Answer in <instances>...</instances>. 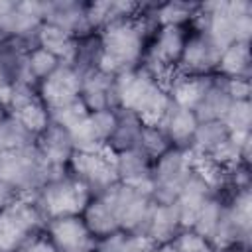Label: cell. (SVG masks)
Returning a JSON list of instances; mask_svg holds the SVG:
<instances>
[{"label": "cell", "instance_id": "obj_1", "mask_svg": "<svg viewBox=\"0 0 252 252\" xmlns=\"http://www.w3.org/2000/svg\"><path fill=\"white\" fill-rule=\"evenodd\" d=\"M116 106L134 112L146 126H159L171 98L167 89L146 69H130L114 75Z\"/></svg>", "mask_w": 252, "mask_h": 252}, {"label": "cell", "instance_id": "obj_2", "mask_svg": "<svg viewBox=\"0 0 252 252\" xmlns=\"http://www.w3.org/2000/svg\"><path fill=\"white\" fill-rule=\"evenodd\" d=\"M146 33H148L146 20L140 16L124 18L108 24L98 37L100 39L98 69L110 75L136 69L144 53Z\"/></svg>", "mask_w": 252, "mask_h": 252}, {"label": "cell", "instance_id": "obj_3", "mask_svg": "<svg viewBox=\"0 0 252 252\" xmlns=\"http://www.w3.org/2000/svg\"><path fill=\"white\" fill-rule=\"evenodd\" d=\"M59 177H63V173L53 171L45 163L35 144L0 154V181L22 197H32L45 183Z\"/></svg>", "mask_w": 252, "mask_h": 252}, {"label": "cell", "instance_id": "obj_4", "mask_svg": "<svg viewBox=\"0 0 252 252\" xmlns=\"http://www.w3.org/2000/svg\"><path fill=\"white\" fill-rule=\"evenodd\" d=\"M39 213L45 220L61 217H81L89 201L93 199L91 191L71 173L45 183L39 191L32 195Z\"/></svg>", "mask_w": 252, "mask_h": 252}, {"label": "cell", "instance_id": "obj_5", "mask_svg": "<svg viewBox=\"0 0 252 252\" xmlns=\"http://www.w3.org/2000/svg\"><path fill=\"white\" fill-rule=\"evenodd\" d=\"M47 224L32 197H18L0 211V252H16Z\"/></svg>", "mask_w": 252, "mask_h": 252}, {"label": "cell", "instance_id": "obj_6", "mask_svg": "<svg viewBox=\"0 0 252 252\" xmlns=\"http://www.w3.org/2000/svg\"><path fill=\"white\" fill-rule=\"evenodd\" d=\"M195 171L193 158L189 150L171 148L152 165L154 191L152 199L156 203H175L181 187Z\"/></svg>", "mask_w": 252, "mask_h": 252}, {"label": "cell", "instance_id": "obj_7", "mask_svg": "<svg viewBox=\"0 0 252 252\" xmlns=\"http://www.w3.org/2000/svg\"><path fill=\"white\" fill-rule=\"evenodd\" d=\"M71 175H75L93 197L104 193L112 185L118 183L116 169H114V154H110L106 148L100 152H73L71 159Z\"/></svg>", "mask_w": 252, "mask_h": 252}, {"label": "cell", "instance_id": "obj_8", "mask_svg": "<svg viewBox=\"0 0 252 252\" xmlns=\"http://www.w3.org/2000/svg\"><path fill=\"white\" fill-rule=\"evenodd\" d=\"M100 195H104L110 201L120 230L142 234L144 224H146V220L152 213V207H154L152 195L140 193V191H136L124 183H116Z\"/></svg>", "mask_w": 252, "mask_h": 252}, {"label": "cell", "instance_id": "obj_9", "mask_svg": "<svg viewBox=\"0 0 252 252\" xmlns=\"http://www.w3.org/2000/svg\"><path fill=\"white\" fill-rule=\"evenodd\" d=\"M47 238L57 252H94L96 238L87 228L83 217H61L47 220Z\"/></svg>", "mask_w": 252, "mask_h": 252}, {"label": "cell", "instance_id": "obj_10", "mask_svg": "<svg viewBox=\"0 0 252 252\" xmlns=\"http://www.w3.org/2000/svg\"><path fill=\"white\" fill-rule=\"evenodd\" d=\"M81 85H83V73L71 63H61L47 79L41 81L39 98L43 100L47 110H51L79 98Z\"/></svg>", "mask_w": 252, "mask_h": 252}, {"label": "cell", "instance_id": "obj_11", "mask_svg": "<svg viewBox=\"0 0 252 252\" xmlns=\"http://www.w3.org/2000/svg\"><path fill=\"white\" fill-rule=\"evenodd\" d=\"M220 57V49L209 39L205 32H195L187 35L181 59L177 63V73L181 75H207L217 69Z\"/></svg>", "mask_w": 252, "mask_h": 252}, {"label": "cell", "instance_id": "obj_12", "mask_svg": "<svg viewBox=\"0 0 252 252\" xmlns=\"http://www.w3.org/2000/svg\"><path fill=\"white\" fill-rule=\"evenodd\" d=\"M114 169L118 183H124L140 193L152 195L154 177H152V159L138 148L114 154Z\"/></svg>", "mask_w": 252, "mask_h": 252}, {"label": "cell", "instance_id": "obj_13", "mask_svg": "<svg viewBox=\"0 0 252 252\" xmlns=\"http://www.w3.org/2000/svg\"><path fill=\"white\" fill-rule=\"evenodd\" d=\"M43 22L61 28L77 39L89 37V33L93 32L87 22V4L75 0H47Z\"/></svg>", "mask_w": 252, "mask_h": 252}, {"label": "cell", "instance_id": "obj_14", "mask_svg": "<svg viewBox=\"0 0 252 252\" xmlns=\"http://www.w3.org/2000/svg\"><path fill=\"white\" fill-rule=\"evenodd\" d=\"M81 100L89 108V112L96 110H116V94H114V75L102 69H91L83 73L81 85Z\"/></svg>", "mask_w": 252, "mask_h": 252}, {"label": "cell", "instance_id": "obj_15", "mask_svg": "<svg viewBox=\"0 0 252 252\" xmlns=\"http://www.w3.org/2000/svg\"><path fill=\"white\" fill-rule=\"evenodd\" d=\"M35 148L53 171L65 175V167H67V163L75 152L71 138H69V132L65 128L49 122V126L35 138Z\"/></svg>", "mask_w": 252, "mask_h": 252}, {"label": "cell", "instance_id": "obj_16", "mask_svg": "<svg viewBox=\"0 0 252 252\" xmlns=\"http://www.w3.org/2000/svg\"><path fill=\"white\" fill-rule=\"evenodd\" d=\"M183 230L181 226V217L179 209L175 203H156L152 207V213L144 224L142 234L150 238L154 244H169L179 232Z\"/></svg>", "mask_w": 252, "mask_h": 252}, {"label": "cell", "instance_id": "obj_17", "mask_svg": "<svg viewBox=\"0 0 252 252\" xmlns=\"http://www.w3.org/2000/svg\"><path fill=\"white\" fill-rule=\"evenodd\" d=\"M197 126H199V120H197L195 112L187 110V108H181L173 102L169 104L165 116L159 122V128L165 132L171 146L179 148V150H189L191 148Z\"/></svg>", "mask_w": 252, "mask_h": 252}, {"label": "cell", "instance_id": "obj_18", "mask_svg": "<svg viewBox=\"0 0 252 252\" xmlns=\"http://www.w3.org/2000/svg\"><path fill=\"white\" fill-rule=\"evenodd\" d=\"M211 197H213L211 185L205 181L203 175H199L197 171H193L191 177L181 187L177 199H175V205L179 209V217H181V226L183 228H191V224H193L199 209Z\"/></svg>", "mask_w": 252, "mask_h": 252}, {"label": "cell", "instance_id": "obj_19", "mask_svg": "<svg viewBox=\"0 0 252 252\" xmlns=\"http://www.w3.org/2000/svg\"><path fill=\"white\" fill-rule=\"evenodd\" d=\"M213 83V77L209 75H181L175 73V79L167 83V93L173 104L187 108V110H195L197 104L201 102V98L205 96V93L209 91Z\"/></svg>", "mask_w": 252, "mask_h": 252}, {"label": "cell", "instance_id": "obj_20", "mask_svg": "<svg viewBox=\"0 0 252 252\" xmlns=\"http://www.w3.org/2000/svg\"><path fill=\"white\" fill-rule=\"evenodd\" d=\"M35 45L49 51L51 55H55L61 63L73 65L75 57H77V49H79V39L73 37L71 33L63 32L61 28L43 22L35 33Z\"/></svg>", "mask_w": 252, "mask_h": 252}, {"label": "cell", "instance_id": "obj_21", "mask_svg": "<svg viewBox=\"0 0 252 252\" xmlns=\"http://www.w3.org/2000/svg\"><path fill=\"white\" fill-rule=\"evenodd\" d=\"M81 217H83L87 228L91 230V234L94 238H102V236H108V234L120 230L116 215H114V209H112L110 201L104 195L93 197L89 201V205L85 207Z\"/></svg>", "mask_w": 252, "mask_h": 252}, {"label": "cell", "instance_id": "obj_22", "mask_svg": "<svg viewBox=\"0 0 252 252\" xmlns=\"http://www.w3.org/2000/svg\"><path fill=\"white\" fill-rule=\"evenodd\" d=\"M142 126H144V122L134 112L118 108L116 110V128L106 142V150L110 154H120V152L138 148Z\"/></svg>", "mask_w": 252, "mask_h": 252}, {"label": "cell", "instance_id": "obj_23", "mask_svg": "<svg viewBox=\"0 0 252 252\" xmlns=\"http://www.w3.org/2000/svg\"><path fill=\"white\" fill-rule=\"evenodd\" d=\"M232 102V98L226 93L224 87V77L220 79H213L209 91L205 93V96L201 98V102L197 104V108L193 110L199 122H211V120H222L228 104Z\"/></svg>", "mask_w": 252, "mask_h": 252}, {"label": "cell", "instance_id": "obj_24", "mask_svg": "<svg viewBox=\"0 0 252 252\" xmlns=\"http://www.w3.org/2000/svg\"><path fill=\"white\" fill-rule=\"evenodd\" d=\"M230 138L228 128L222 124V120H211V122H199L193 142H191V152L203 158H211L226 140Z\"/></svg>", "mask_w": 252, "mask_h": 252}, {"label": "cell", "instance_id": "obj_25", "mask_svg": "<svg viewBox=\"0 0 252 252\" xmlns=\"http://www.w3.org/2000/svg\"><path fill=\"white\" fill-rule=\"evenodd\" d=\"M217 69L226 79H248L250 75V43L234 41L220 51Z\"/></svg>", "mask_w": 252, "mask_h": 252}, {"label": "cell", "instance_id": "obj_26", "mask_svg": "<svg viewBox=\"0 0 252 252\" xmlns=\"http://www.w3.org/2000/svg\"><path fill=\"white\" fill-rule=\"evenodd\" d=\"M226 215L232 220L238 238L244 246H248L250 240V224H252V197H250V189H238L232 203L226 207Z\"/></svg>", "mask_w": 252, "mask_h": 252}, {"label": "cell", "instance_id": "obj_27", "mask_svg": "<svg viewBox=\"0 0 252 252\" xmlns=\"http://www.w3.org/2000/svg\"><path fill=\"white\" fill-rule=\"evenodd\" d=\"M150 246H154V242L144 234L116 230L108 236L96 238L94 252H144Z\"/></svg>", "mask_w": 252, "mask_h": 252}, {"label": "cell", "instance_id": "obj_28", "mask_svg": "<svg viewBox=\"0 0 252 252\" xmlns=\"http://www.w3.org/2000/svg\"><path fill=\"white\" fill-rule=\"evenodd\" d=\"M35 138L32 132H28L14 116L6 114V118L0 122V154L20 150L26 146L35 144Z\"/></svg>", "mask_w": 252, "mask_h": 252}, {"label": "cell", "instance_id": "obj_29", "mask_svg": "<svg viewBox=\"0 0 252 252\" xmlns=\"http://www.w3.org/2000/svg\"><path fill=\"white\" fill-rule=\"evenodd\" d=\"M199 4L193 2H165L154 8V20L159 26H183L189 20H195Z\"/></svg>", "mask_w": 252, "mask_h": 252}, {"label": "cell", "instance_id": "obj_30", "mask_svg": "<svg viewBox=\"0 0 252 252\" xmlns=\"http://www.w3.org/2000/svg\"><path fill=\"white\" fill-rule=\"evenodd\" d=\"M10 116H14L33 136H39L49 126V110L41 98H35L32 102H28L26 106L18 108L16 112H10Z\"/></svg>", "mask_w": 252, "mask_h": 252}, {"label": "cell", "instance_id": "obj_31", "mask_svg": "<svg viewBox=\"0 0 252 252\" xmlns=\"http://www.w3.org/2000/svg\"><path fill=\"white\" fill-rule=\"evenodd\" d=\"M67 132H69V138H71V144H73L75 152L91 154V152H100V150L106 148L104 140L98 136V132H96V128H94V124L91 120V114L83 122H79L77 126H73Z\"/></svg>", "mask_w": 252, "mask_h": 252}, {"label": "cell", "instance_id": "obj_32", "mask_svg": "<svg viewBox=\"0 0 252 252\" xmlns=\"http://www.w3.org/2000/svg\"><path fill=\"white\" fill-rule=\"evenodd\" d=\"M222 124L232 136H248L252 126V104L250 100H232L222 116Z\"/></svg>", "mask_w": 252, "mask_h": 252}, {"label": "cell", "instance_id": "obj_33", "mask_svg": "<svg viewBox=\"0 0 252 252\" xmlns=\"http://www.w3.org/2000/svg\"><path fill=\"white\" fill-rule=\"evenodd\" d=\"M222 209H224V205L215 195L211 199H207L205 205L199 209V213H197V217L191 224V230H195L199 236L211 240V236H213V232H215V228H217V224L222 217Z\"/></svg>", "mask_w": 252, "mask_h": 252}, {"label": "cell", "instance_id": "obj_34", "mask_svg": "<svg viewBox=\"0 0 252 252\" xmlns=\"http://www.w3.org/2000/svg\"><path fill=\"white\" fill-rule=\"evenodd\" d=\"M173 146L169 142V138L165 136V132L159 126H142L140 132V140H138V150H142L150 159H158L161 158L165 152H169Z\"/></svg>", "mask_w": 252, "mask_h": 252}, {"label": "cell", "instance_id": "obj_35", "mask_svg": "<svg viewBox=\"0 0 252 252\" xmlns=\"http://www.w3.org/2000/svg\"><path fill=\"white\" fill-rule=\"evenodd\" d=\"M89 108L85 106V102L79 98L67 102V104H61L57 108H51L49 110V122L55 124V126H61L65 130H71L73 126H77L79 122H83L87 116H89Z\"/></svg>", "mask_w": 252, "mask_h": 252}, {"label": "cell", "instance_id": "obj_36", "mask_svg": "<svg viewBox=\"0 0 252 252\" xmlns=\"http://www.w3.org/2000/svg\"><path fill=\"white\" fill-rule=\"evenodd\" d=\"M59 65H61V61L55 55H51L49 51H45V49H41L37 45L28 51V69H30V75H32L33 81H39L41 83Z\"/></svg>", "mask_w": 252, "mask_h": 252}, {"label": "cell", "instance_id": "obj_37", "mask_svg": "<svg viewBox=\"0 0 252 252\" xmlns=\"http://www.w3.org/2000/svg\"><path fill=\"white\" fill-rule=\"evenodd\" d=\"M173 252H215L213 246L209 244L207 238L199 236L191 228H183L171 242H169Z\"/></svg>", "mask_w": 252, "mask_h": 252}, {"label": "cell", "instance_id": "obj_38", "mask_svg": "<svg viewBox=\"0 0 252 252\" xmlns=\"http://www.w3.org/2000/svg\"><path fill=\"white\" fill-rule=\"evenodd\" d=\"M118 110V108H116ZM116 110L108 108V110H96V112H91V120L98 132V136L104 140V146L108 142V138L112 136L114 128H116Z\"/></svg>", "mask_w": 252, "mask_h": 252}, {"label": "cell", "instance_id": "obj_39", "mask_svg": "<svg viewBox=\"0 0 252 252\" xmlns=\"http://www.w3.org/2000/svg\"><path fill=\"white\" fill-rule=\"evenodd\" d=\"M224 87L232 100H250V81L248 79H226L224 77Z\"/></svg>", "mask_w": 252, "mask_h": 252}, {"label": "cell", "instance_id": "obj_40", "mask_svg": "<svg viewBox=\"0 0 252 252\" xmlns=\"http://www.w3.org/2000/svg\"><path fill=\"white\" fill-rule=\"evenodd\" d=\"M16 252H57L55 246L51 244V240L47 236H33L32 240H28L20 250Z\"/></svg>", "mask_w": 252, "mask_h": 252}, {"label": "cell", "instance_id": "obj_41", "mask_svg": "<svg viewBox=\"0 0 252 252\" xmlns=\"http://www.w3.org/2000/svg\"><path fill=\"white\" fill-rule=\"evenodd\" d=\"M10 93H12V79L8 77L4 65L0 63V104H2L4 108H6V104H8Z\"/></svg>", "mask_w": 252, "mask_h": 252}, {"label": "cell", "instance_id": "obj_42", "mask_svg": "<svg viewBox=\"0 0 252 252\" xmlns=\"http://www.w3.org/2000/svg\"><path fill=\"white\" fill-rule=\"evenodd\" d=\"M18 197H22V195H18L12 187H8L6 183L0 181V211H4L8 205H12Z\"/></svg>", "mask_w": 252, "mask_h": 252}, {"label": "cell", "instance_id": "obj_43", "mask_svg": "<svg viewBox=\"0 0 252 252\" xmlns=\"http://www.w3.org/2000/svg\"><path fill=\"white\" fill-rule=\"evenodd\" d=\"M144 252H173V250H171V246H169V244H161V246L154 244V246H150V248H148V250H144Z\"/></svg>", "mask_w": 252, "mask_h": 252}, {"label": "cell", "instance_id": "obj_44", "mask_svg": "<svg viewBox=\"0 0 252 252\" xmlns=\"http://www.w3.org/2000/svg\"><path fill=\"white\" fill-rule=\"evenodd\" d=\"M4 118H6V108H4L2 104H0V122H2Z\"/></svg>", "mask_w": 252, "mask_h": 252}]
</instances>
